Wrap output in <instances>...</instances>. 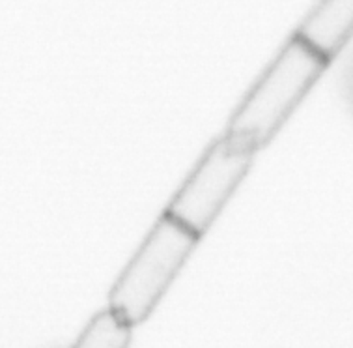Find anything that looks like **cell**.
<instances>
[{
    "label": "cell",
    "instance_id": "5",
    "mask_svg": "<svg viewBox=\"0 0 353 348\" xmlns=\"http://www.w3.org/2000/svg\"><path fill=\"white\" fill-rule=\"evenodd\" d=\"M131 329L133 324H129L120 313H116L112 307L99 311L92 316V320L86 324L83 334L79 336V348H125L131 342Z\"/></svg>",
    "mask_w": 353,
    "mask_h": 348
},
{
    "label": "cell",
    "instance_id": "3",
    "mask_svg": "<svg viewBox=\"0 0 353 348\" xmlns=\"http://www.w3.org/2000/svg\"><path fill=\"white\" fill-rule=\"evenodd\" d=\"M256 150L230 135L208 146L165 212L199 236L210 231L249 174Z\"/></svg>",
    "mask_w": 353,
    "mask_h": 348
},
{
    "label": "cell",
    "instance_id": "2",
    "mask_svg": "<svg viewBox=\"0 0 353 348\" xmlns=\"http://www.w3.org/2000/svg\"><path fill=\"white\" fill-rule=\"evenodd\" d=\"M200 238L163 212L109 290V307L133 326L144 322L180 276Z\"/></svg>",
    "mask_w": 353,
    "mask_h": 348
},
{
    "label": "cell",
    "instance_id": "4",
    "mask_svg": "<svg viewBox=\"0 0 353 348\" xmlns=\"http://www.w3.org/2000/svg\"><path fill=\"white\" fill-rule=\"evenodd\" d=\"M296 34L331 62L353 36V0H318Z\"/></svg>",
    "mask_w": 353,
    "mask_h": 348
},
{
    "label": "cell",
    "instance_id": "6",
    "mask_svg": "<svg viewBox=\"0 0 353 348\" xmlns=\"http://www.w3.org/2000/svg\"><path fill=\"white\" fill-rule=\"evenodd\" d=\"M342 94H344V99L353 115V52L342 71Z\"/></svg>",
    "mask_w": 353,
    "mask_h": 348
},
{
    "label": "cell",
    "instance_id": "1",
    "mask_svg": "<svg viewBox=\"0 0 353 348\" xmlns=\"http://www.w3.org/2000/svg\"><path fill=\"white\" fill-rule=\"evenodd\" d=\"M329 60L294 36L268 66L226 124L225 133L258 152L288 122Z\"/></svg>",
    "mask_w": 353,
    "mask_h": 348
}]
</instances>
